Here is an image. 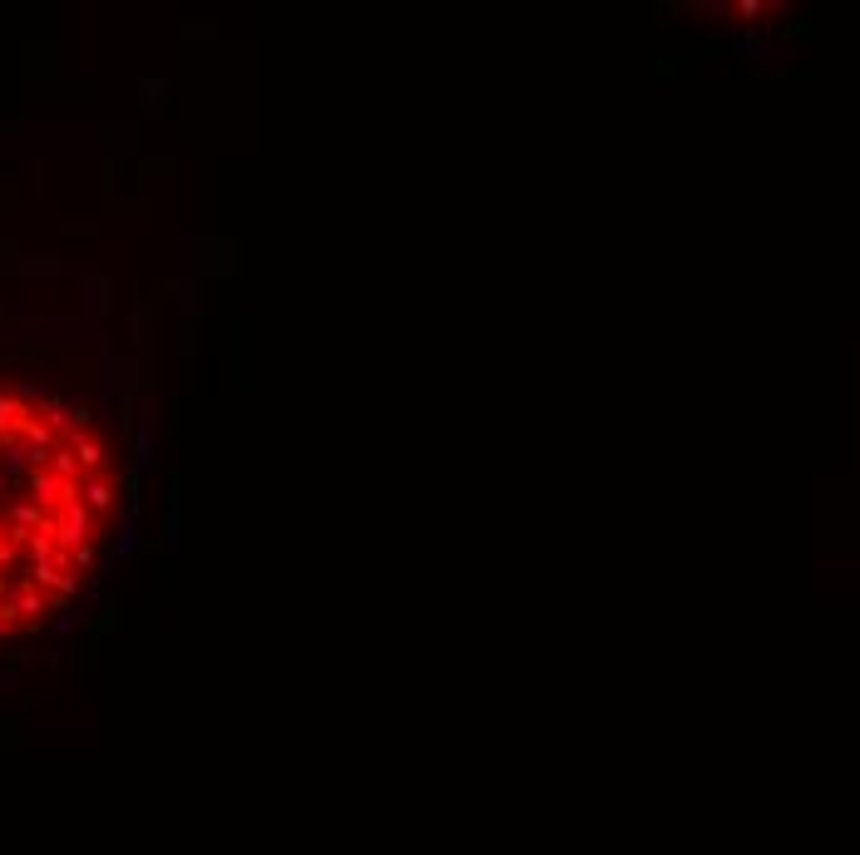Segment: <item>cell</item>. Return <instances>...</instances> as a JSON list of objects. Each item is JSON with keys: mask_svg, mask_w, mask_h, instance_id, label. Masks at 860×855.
I'll return each instance as SVG.
<instances>
[{"mask_svg": "<svg viewBox=\"0 0 860 855\" xmlns=\"http://www.w3.org/2000/svg\"><path fill=\"white\" fill-rule=\"evenodd\" d=\"M124 514V455L85 401L0 376V638L60 618Z\"/></svg>", "mask_w": 860, "mask_h": 855, "instance_id": "obj_1", "label": "cell"}]
</instances>
